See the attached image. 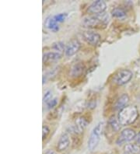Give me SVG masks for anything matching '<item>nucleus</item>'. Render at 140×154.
Segmentation results:
<instances>
[{"label":"nucleus","instance_id":"1","mask_svg":"<svg viewBox=\"0 0 140 154\" xmlns=\"http://www.w3.org/2000/svg\"><path fill=\"white\" fill-rule=\"evenodd\" d=\"M138 111L134 105H128L118 113V119L122 126L133 124L138 119Z\"/></svg>","mask_w":140,"mask_h":154},{"label":"nucleus","instance_id":"2","mask_svg":"<svg viewBox=\"0 0 140 154\" xmlns=\"http://www.w3.org/2000/svg\"><path fill=\"white\" fill-rule=\"evenodd\" d=\"M103 131H104V122H101L93 128L88 140V149L90 151L94 150L96 147L98 146Z\"/></svg>","mask_w":140,"mask_h":154},{"label":"nucleus","instance_id":"3","mask_svg":"<svg viewBox=\"0 0 140 154\" xmlns=\"http://www.w3.org/2000/svg\"><path fill=\"white\" fill-rule=\"evenodd\" d=\"M109 22V17L105 13L92 15L83 20L82 24L87 27H94L99 25H106Z\"/></svg>","mask_w":140,"mask_h":154},{"label":"nucleus","instance_id":"4","mask_svg":"<svg viewBox=\"0 0 140 154\" xmlns=\"http://www.w3.org/2000/svg\"><path fill=\"white\" fill-rule=\"evenodd\" d=\"M133 76L132 72L129 69H121L114 75L113 81L118 86H123L132 79Z\"/></svg>","mask_w":140,"mask_h":154},{"label":"nucleus","instance_id":"5","mask_svg":"<svg viewBox=\"0 0 140 154\" xmlns=\"http://www.w3.org/2000/svg\"><path fill=\"white\" fill-rule=\"evenodd\" d=\"M107 9V4L104 1L102 0H97L90 4L88 7L87 12L91 15H97L101 13H104Z\"/></svg>","mask_w":140,"mask_h":154},{"label":"nucleus","instance_id":"6","mask_svg":"<svg viewBox=\"0 0 140 154\" xmlns=\"http://www.w3.org/2000/svg\"><path fill=\"white\" fill-rule=\"evenodd\" d=\"M135 136H136V133H135L134 130L132 129V128H125L121 132V135L118 139L116 143L121 146L123 143L130 142L135 139Z\"/></svg>","mask_w":140,"mask_h":154},{"label":"nucleus","instance_id":"7","mask_svg":"<svg viewBox=\"0 0 140 154\" xmlns=\"http://www.w3.org/2000/svg\"><path fill=\"white\" fill-rule=\"evenodd\" d=\"M82 37L88 44H90V45H93V46L98 45L101 39V35L99 34H97L94 31H91V30L84 31L82 33Z\"/></svg>","mask_w":140,"mask_h":154},{"label":"nucleus","instance_id":"8","mask_svg":"<svg viewBox=\"0 0 140 154\" xmlns=\"http://www.w3.org/2000/svg\"><path fill=\"white\" fill-rule=\"evenodd\" d=\"M81 45L77 39L72 40L71 42H69V44L66 45L65 50V55L67 57H71L76 54L80 49Z\"/></svg>","mask_w":140,"mask_h":154},{"label":"nucleus","instance_id":"9","mask_svg":"<svg viewBox=\"0 0 140 154\" xmlns=\"http://www.w3.org/2000/svg\"><path fill=\"white\" fill-rule=\"evenodd\" d=\"M88 125V122L84 117H79L76 119L75 122V125L71 127V129L73 132L76 134H82L86 126Z\"/></svg>","mask_w":140,"mask_h":154},{"label":"nucleus","instance_id":"10","mask_svg":"<svg viewBox=\"0 0 140 154\" xmlns=\"http://www.w3.org/2000/svg\"><path fill=\"white\" fill-rule=\"evenodd\" d=\"M129 102V97L128 94H122L116 103H114V110L115 111H120L121 110H122L123 108H125V107H127L128 103Z\"/></svg>","mask_w":140,"mask_h":154},{"label":"nucleus","instance_id":"11","mask_svg":"<svg viewBox=\"0 0 140 154\" xmlns=\"http://www.w3.org/2000/svg\"><path fill=\"white\" fill-rule=\"evenodd\" d=\"M69 144H70V140H69V135L65 133L62 134L58 142L57 150L58 152H62V151L65 150L69 146Z\"/></svg>","mask_w":140,"mask_h":154},{"label":"nucleus","instance_id":"12","mask_svg":"<svg viewBox=\"0 0 140 154\" xmlns=\"http://www.w3.org/2000/svg\"><path fill=\"white\" fill-rule=\"evenodd\" d=\"M83 71V64L81 63V62H78V63H76V64L72 66V68L70 69V72H69V75H70V76L76 78V77H78L82 75Z\"/></svg>","mask_w":140,"mask_h":154},{"label":"nucleus","instance_id":"13","mask_svg":"<svg viewBox=\"0 0 140 154\" xmlns=\"http://www.w3.org/2000/svg\"><path fill=\"white\" fill-rule=\"evenodd\" d=\"M62 58V55L60 53L55 52V51H50L44 54L43 55V62H55V61L59 60Z\"/></svg>","mask_w":140,"mask_h":154},{"label":"nucleus","instance_id":"14","mask_svg":"<svg viewBox=\"0 0 140 154\" xmlns=\"http://www.w3.org/2000/svg\"><path fill=\"white\" fill-rule=\"evenodd\" d=\"M45 24L47 28L50 29L54 32H57L59 30V26H58V23L54 20V17H50L48 18H47Z\"/></svg>","mask_w":140,"mask_h":154},{"label":"nucleus","instance_id":"15","mask_svg":"<svg viewBox=\"0 0 140 154\" xmlns=\"http://www.w3.org/2000/svg\"><path fill=\"white\" fill-rule=\"evenodd\" d=\"M124 149H125V152H127V153L138 154L140 152V146L138 144L130 143V144L126 145Z\"/></svg>","mask_w":140,"mask_h":154},{"label":"nucleus","instance_id":"16","mask_svg":"<svg viewBox=\"0 0 140 154\" xmlns=\"http://www.w3.org/2000/svg\"><path fill=\"white\" fill-rule=\"evenodd\" d=\"M109 125L110 126V128H112V130L114 131V132H118L120 129H121V123H120L119 120L118 119H117L116 117L114 116H111L110 118L108 121Z\"/></svg>","mask_w":140,"mask_h":154},{"label":"nucleus","instance_id":"17","mask_svg":"<svg viewBox=\"0 0 140 154\" xmlns=\"http://www.w3.org/2000/svg\"><path fill=\"white\" fill-rule=\"evenodd\" d=\"M111 15L115 18H123L126 16V12L122 8L117 7L113 9L111 11Z\"/></svg>","mask_w":140,"mask_h":154},{"label":"nucleus","instance_id":"18","mask_svg":"<svg viewBox=\"0 0 140 154\" xmlns=\"http://www.w3.org/2000/svg\"><path fill=\"white\" fill-rule=\"evenodd\" d=\"M52 49L55 51V52H58V53H61L63 52L65 50V45H64L63 42H55V43L53 44L52 45Z\"/></svg>","mask_w":140,"mask_h":154},{"label":"nucleus","instance_id":"19","mask_svg":"<svg viewBox=\"0 0 140 154\" xmlns=\"http://www.w3.org/2000/svg\"><path fill=\"white\" fill-rule=\"evenodd\" d=\"M66 17H67V13H59V14H58V15H55L54 16V20L56 21L57 23H62L64 22V20H65V18H66Z\"/></svg>","mask_w":140,"mask_h":154},{"label":"nucleus","instance_id":"20","mask_svg":"<svg viewBox=\"0 0 140 154\" xmlns=\"http://www.w3.org/2000/svg\"><path fill=\"white\" fill-rule=\"evenodd\" d=\"M51 100H52V93H51V91H50V90H48V91L45 94L43 100L45 103H47L48 102L50 101Z\"/></svg>","mask_w":140,"mask_h":154},{"label":"nucleus","instance_id":"21","mask_svg":"<svg viewBox=\"0 0 140 154\" xmlns=\"http://www.w3.org/2000/svg\"><path fill=\"white\" fill-rule=\"evenodd\" d=\"M57 103H58V100L56 98H54V99L51 100L50 101L46 103L47 107H48V109H51V108H53V107L57 105Z\"/></svg>","mask_w":140,"mask_h":154},{"label":"nucleus","instance_id":"22","mask_svg":"<svg viewBox=\"0 0 140 154\" xmlns=\"http://www.w3.org/2000/svg\"><path fill=\"white\" fill-rule=\"evenodd\" d=\"M50 132V129L47 125H44L42 127V137H43V139H45L48 136V135Z\"/></svg>","mask_w":140,"mask_h":154},{"label":"nucleus","instance_id":"23","mask_svg":"<svg viewBox=\"0 0 140 154\" xmlns=\"http://www.w3.org/2000/svg\"><path fill=\"white\" fill-rule=\"evenodd\" d=\"M86 106L89 109H93L96 107V101L95 100H90Z\"/></svg>","mask_w":140,"mask_h":154},{"label":"nucleus","instance_id":"24","mask_svg":"<svg viewBox=\"0 0 140 154\" xmlns=\"http://www.w3.org/2000/svg\"><path fill=\"white\" fill-rule=\"evenodd\" d=\"M135 142H136L138 144H140V132H138V133L137 134L135 138Z\"/></svg>","mask_w":140,"mask_h":154},{"label":"nucleus","instance_id":"25","mask_svg":"<svg viewBox=\"0 0 140 154\" xmlns=\"http://www.w3.org/2000/svg\"><path fill=\"white\" fill-rule=\"evenodd\" d=\"M45 154H57V153L53 150H48V151H47Z\"/></svg>","mask_w":140,"mask_h":154},{"label":"nucleus","instance_id":"26","mask_svg":"<svg viewBox=\"0 0 140 154\" xmlns=\"http://www.w3.org/2000/svg\"><path fill=\"white\" fill-rule=\"evenodd\" d=\"M123 154H129V153H127V152H124Z\"/></svg>","mask_w":140,"mask_h":154},{"label":"nucleus","instance_id":"27","mask_svg":"<svg viewBox=\"0 0 140 154\" xmlns=\"http://www.w3.org/2000/svg\"><path fill=\"white\" fill-rule=\"evenodd\" d=\"M139 100H140V97H139Z\"/></svg>","mask_w":140,"mask_h":154},{"label":"nucleus","instance_id":"28","mask_svg":"<svg viewBox=\"0 0 140 154\" xmlns=\"http://www.w3.org/2000/svg\"><path fill=\"white\" fill-rule=\"evenodd\" d=\"M139 154H140V153H139Z\"/></svg>","mask_w":140,"mask_h":154}]
</instances>
